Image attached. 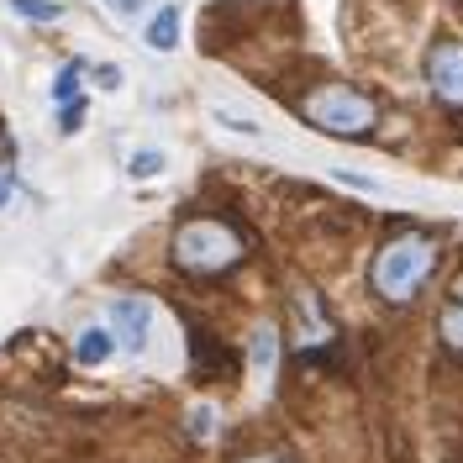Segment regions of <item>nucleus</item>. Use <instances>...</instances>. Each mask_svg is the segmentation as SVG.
<instances>
[{
	"label": "nucleus",
	"instance_id": "obj_12",
	"mask_svg": "<svg viewBox=\"0 0 463 463\" xmlns=\"http://www.w3.org/2000/svg\"><path fill=\"white\" fill-rule=\"evenodd\" d=\"M127 174H132V179H153V174H164V153H158V147L132 153V158H127Z\"/></svg>",
	"mask_w": 463,
	"mask_h": 463
},
{
	"label": "nucleus",
	"instance_id": "obj_13",
	"mask_svg": "<svg viewBox=\"0 0 463 463\" xmlns=\"http://www.w3.org/2000/svg\"><path fill=\"white\" fill-rule=\"evenodd\" d=\"M216 121H227L232 132H242V137H259V132H263L259 121H248V116H237V111H227V106H216Z\"/></svg>",
	"mask_w": 463,
	"mask_h": 463
},
{
	"label": "nucleus",
	"instance_id": "obj_2",
	"mask_svg": "<svg viewBox=\"0 0 463 463\" xmlns=\"http://www.w3.org/2000/svg\"><path fill=\"white\" fill-rule=\"evenodd\" d=\"M169 253H174V269H184L195 279H211V274H227V269L242 263V237L216 216H190L174 232Z\"/></svg>",
	"mask_w": 463,
	"mask_h": 463
},
{
	"label": "nucleus",
	"instance_id": "obj_15",
	"mask_svg": "<svg viewBox=\"0 0 463 463\" xmlns=\"http://www.w3.org/2000/svg\"><path fill=\"white\" fill-rule=\"evenodd\" d=\"M211 421H216V416H211V405H195V411H190V432H195V437H211Z\"/></svg>",
	"mask_w": 463,
	"mask_h": 463
},
{
	"label": "nucleus",
	"instance_id": "obj_7",
	"mask_svg": "<svg viewBox=\"0 0 463 463\" xmlns=\"http://www.w3.org/2000/svg\"><path fill=\"white\" fill-rule=\"evenodd\" d=\"M147 48H153V53H174V48H179V5H164V11L147 22Z\"/></svg>",
	"mask_w": 463,
	"mask_h": 463
},
{
	"label": "nucleus",
	"instance_id": "obj_9",
	"mask_svg": "<svg viewBox=\"0 0 463 463\" xmlns=\"http://www.w3.org/2000/svg\"><path fill=\"white\" fill-rule=\"evenodd\" d=\"M248 358H253V369H259V374H269V369H274V358H279V332H274V326H253Z\"/></svg>",
	"mask_w": 463,
	"mask_h": 463
},
{
	"label": "nucleus",
	"instance_id": "obj_8",
	"mask_svg": "<svg viewBox=\"0 0 463 463\" xmlns=\"http://www.w3.org/2000/svg\"><path fill=\"white\" fill-rule=\"evenodd\" d=\"M437 337L448 353H463V285L453 289V300L442 306V317H437Z\"/></svg>",
	"mask_w": 463,
	"mask_h": 463
},
{
	"label": "nucleus",
	"instance_id": "obj_16",
	"mask_svg": "<svg viewBox=\"0 0 463 463\" xmlns=\"http://www.w3.org/2000/svg\"><path fill=\"white\" fill-rule=\"evenodd\" d=\"M16 201V174H11V164H0V211Z\"/></svg>",
	"mask_w": 463,
	"mask_h": 463
},
{
	"label": "nucleus",
	"instance_id": "obj_11",
	"mask_svg": "<svg viewBox=\"0 0 463 463\" xmlns=\"http://www.w3.org/2000/svg\"><path fill=\"white\" fill-rule=\"evenodd\" d=\"M11 11L27 16V22H58L63 16V0H11Z\"/></svg>",
	"mask_w": 463,
	"mask_h": 463
},
{
	"label": "nucleus",
	"instance_id": "obj_19",
	"mask_svg": "<svg viewBox=\"0 0 463 463\" xmlns=\"http://www.w3.org/2000/svg\"><path fill=\"white\" fill-rule=\"evenodd\" d=\"M242 463H289V458H279V453H259V458H242Z\"/></svg>",
	"mask_w": 463,
	"mask_h": 463
},
{
	"label": "nucleus",
	"instance_id": "obj_5",
	"mask_svg": "<svg viewBox=\"0 0 463 463\" xmlns=\"http://www.w3.org/2000/svg\"><path fill=\"white\" fill-rule=\"evenodd\" d=\"M111 332L121 347H137L147 343V332H153V306H147L143 295H116L111 300Z\"/></svg>",
	"mask_w": 463,
	"mask_h": 463
},
{
	"label": "nucleus",
	"instance_id": "obj_14",
	"mask_svg": "<svg viewBox=\"0 0 463 463\" xmlns=\"http://www.w3.org/2000/svg\"><path fill=\"white\" fill-rule=\"evenodd\" d=\"M106 11L121 16V22H132V16H143V11H147V0H106Z\"/></svg>",
	"mask_w": 463,
	"mask_h": 463
},
{
	"label": "nucleus",
	"instance_id": "obj_18",
	"mask_svg": "<svg viewBox=\"0 0 463 463\" xmlns=\"http://www.w3.org/2000/svg\"><path fill=\"white\" fill-rule=\"evenodd\" d=\"M80 116H85V111H80V100H74V106H63V132H80Z\"/></svg>",
	"mask_w": 463,
	"mask_h": 463
},
{
	"label": "nucleus",
	"instance_id": "obj_3",
	"mask_svg": "<svg viewBox=\"0 0 463 463\" xmlns=\"http://www.w3.org/2000/svg\"><path fill=\"white\" fill-rule=\"evenodd\" d=\"M300 116L326 132V137H347V143H358V137H369L379 127V106L364 95V90L353 85H317L306 100H300Z\"/></svg>",
	"mask_w": 463,
	"mask_h": 463
},
{
	"label": "nucleus",
	"instance_id": "obj_4",
	"mask_svg": "<svg viewBox=\"0 0 463 463\" xmlns=\"http://www.w3.org/2000/svg\"><path fill=\"white\" fill-rule=\"evenodd\" d=\"M427 85L442 106L463 111V43H437L427 53Z\"/></svg>",
	"mask_w": 463,
	"mask_h": 463
},
{
	"label": "nucleus",
	"instance_id": "obj_6",
	"mask_svg": "<svg viewBox=\"0 0 463 463\" xmlns=\"http://www.w3.org/2000/svg\"><path fill=\"white\" fill-rule=\"evenodd\" d=\"M111 353H116V332L111 326H85V332L74 337V364H85V369H100Z\"/></svg>",
	"mask_w": 463,
	"mask_h": 463
},
{
	"label": "nucleus",
	"instance_id": "obj_17",
	"mask_svg": "<svg viewBox=\"0 0 463 463\" xmlns=\"http://www.w3.org/2000/svg\"><path fill=\"white\" fill-rule=\"evenodd\" d=\"M95 80H100V90H121V69H116V63H100Z\"/></svg>",
	"mask_w": 463,
	"mask_h": 463
},
{
	"label": "nucleus",
	"instance_id": "obj_1",
	"mask_svg": "<svg viewBox=\"0 0 463 463\" xmlns=\"http://www.w3.org/2000/svg\"><path fill=\"white\" fill-rule=\"evenodd\" d=\"M437 242L427 237V232H395L384 248L374 253V263H369V285H374V295L384 300V306H411L421 289L432 285L437 274Z\"/></svg>",
	"mask_w": 463,
	"mask_h": 463
},
{
	"label": "nucleus",
	"instance_id": "obj_10",
	"mask_svg": "<svg viewBox=\"0 0 463 463\" xmlns=\"http://www.w3.org/2000/svg\"><path fill=\"white\" fill-rule=\"evenodd\" d=\"M80 74H85L80 63H63V69H58V80H53V106H74V100H80Z\"/></svg>",
	"mask_w": 463,
	"mask_h": 463
}]
</instances>
